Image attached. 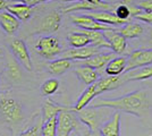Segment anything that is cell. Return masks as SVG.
<instances>
[{
	"mask_svg": "<svg viewBox=\"0 0 152 136\" xmlns=\"http://www.w3.org/2000/svg\"><path fill=\"white\" fill-rule=\"evenodd\" d=\"M92 107L95 108H110L116 111H123L125 113L142 117L145 113L150 103L144 91H135L125 94L123 97L114 99L95 97L92 102Z\"/></svg>",
	"mask_w": 152,
	"mask_h": 136,
	"instance_id": "6da1fadb",
	"label": "cell"
},
{
	"mask_svg": "<svg viewBox=\"0 0 152 136\" xmlns=\"http://www.w3.org/2000/svg\"><path fill=\"white\" fill-rule=\"evenodd\" d=\"M124 84H126V83L121 75V76H107V77L99 78L94 84L88 86L85 91L81 94V97H78L75 105L73 107L74 111L77 112V111L86 108L90 104V102H92L98 95H100L104 92H108V91L116 90Z\"/></svg>",
	"mask_w": 152,
	"mask_h": 136,
	"instance_id": "7a4b0ae2",
	"label": "cell"
},
{
	"mask_svg": "<svg viewBox=\"0 0 152 136\" xmlns=\"http://www.w3.org/2000/svg\"><path fill=\"white\" fill-rule=\"evenodd\" d=\"M110 108H95V107H86L82 110L77 111L76 115L80 118L81 123L86 126L90 130L99 132L101 127L111 118L114 113H111Z\"/></svg>",
	"mask_w": 152,
	"mask_h": 136,
	"instance_id": "3957f363",
	"label": "cell"
},
{
	"mask_svg": "<svg viewBox=\"0 0 152 136\" xmlns=\"http://www.w3.org/2000/svg\"><path fill=\"white\" fill-rule=\"evenodd\" d=\"M0 117L9 126H18L25 118L22 103L8 94L0 95Z\"/></svg>",
	"mask_w": 152,
	"mask_h": 136,
	"instance_id": "277c9868",
	"label": "cell"
},
{
	"mask_svg": "<svg viewBox=\"0 0 152 136\" xmlns=\"http://www.w3.org/2000/svg\"><path fill=\"white\" fill-rule=\"evenodd\" d=\"M83 126L74 108L64 110L58 115L57 136H69L73 130H80Z\"/></svg>",
	"mask_w": 152,
	"mask_h": 136,
	"instance_id": "5b68a950",
	"label": "cell"
},
{
	"mask_svg": "<svg viewBox=\"0 0 152 136\" xmlns=\"http://www.w3.org/2000/svg\"><path fill=\"white\" fill-rule=\"evenodd\" d=\"M35 50L45 59H53L63 53V48L59 39L53 35H45L40 38L35 45Z\"/></svg>",
	"mask_w": 152,
	"mask_h": 136,
	"instance_id": "8992f818",
	"label": "cell"
},
{
	"mask_svg": "<svg viewBox=\"0 0 152 136\" xmlns=\"http://www.w3.org/2000/svg\"><path fill=\"white\" fill-rule=\"evenodd\" d=\"M9 49H10V53L15 57V59L18 61L24 69H26L27 71H33L31 56H30L28 49L23 40L14 39L9 43Z\"/></svg>",
	"mask_w": 152,
	"mask_h": 136,
	"instance_id": "52a82bcc",
	"label": "cell"
},
{
	"mask_svg": "<svg viewBox=\"0 0 152 136\" xmlns=\"http://www.w3.org/2000/svg\"><path fill=\"white\" fill-rule=\"evenodd\" d=\"M117 7V2H106L102 1L101 4H90L88 1L83 0V1H78L75 2L73 5H70L69 7H66L61 9V13L68 14V13H74V12H99V10H106V12H115Z\"/></svg>",
	"mask_w": 152,
	"mask_h": 136,
	"instance_id": "ba28073f",
	"label": "cell"
},
{
	"mask_svg": "<svg viewBox=\"0 0 152 136\" xmlns=\"http://www.w3.org/2000/svg\"><path fill=\"white\" fill-rule=\"evenodd\" d=\"M152 65V49H142V50H135L133 51L127 59L126 71L132 69L145 67Z\"/></svg>",
	"mask_w": 152,
	"mask_h": 136,
	"instance_id": "9c48e42d",
	"label": "cell"
},
{
	"mask_svg": "<svg viewBox=\"0 0 152 136\" xmlns=\"http://www.w3.org/2000/svg\"><path fill=\"white\" fill-rule=\"evenodd\" d=\"M102 52V49L96 48L94 45H88L84 48H70L68 50L63 51L60 55V58L75 60V61H82L93 57L95 55H99Z\"/></svg>",
	"mask_w": 152,
	"mask_h": 136,
	"instance_id": "30bf717a",
	"label": "cell"
},
{
	"mask_svg": "<svg viewBox=\"0 0 152 136\" xmlns=\"http://www.w3.org/2000/svg\"><path fill=\"white\" fill-rule=\"evenodd\" d=\"M61 24V12L52 10L42 17L34 33H55Z\"/></svg>",
	"mask_w": 152,
	"mask_h": 136,
	"instance_id": "8fae6325",
	"label": "cell"
},
{
	"mask_svg": "<svg viewBox=\"0 0 152 136\" xmlns=\"http://www.w3.org/2000/svg\"><path fill=\"white\" fill-rule=\"evenodd\" d=\"M70 20L75 24L76 26L81 27V30H88V31H108V30H113L115 27L113 26L102 24L100 22L95 20L94 18L90 17L89 15H72Z\"/></svg>",
	"mask_w": 152,
	"mask_h": 136,
	"instance_id": "7c38bea8",
	"label": "cell"
},
{
	"mask_svg": "<svg viewBox=\"0 0 152 136\" xmlns=\"http://www.w3.org/2000/svg\"><path fill=\"white\" fill-rule=\"evenodd\" d=\"M104 36L107 38L108 42L110 44V49L116 55H121L126 51V40L119 32H117V28L108 30L103 32Z\"/></svg>",
	"mask_w": 152,
	"mask_h": 136,
	"instance_id": "4fadbf2b",
	"label": "cell"
},
{
	"mask_svg": "<svg viewBox=\"0 0 152 136\" xmlns=\"http://www.w3.org/2000/svg\"><path fill=\"white\" fill-rule=\"evenodd\" d=\"M4 75L7 81L10 83H17L22 79L23 71H22V66L18 61L15 59L14 56H7L6 67L4 71Z\"/></svg>",
	"mask_w": 152,
	"mask_h": 136,
	"instance_id": "5bb4252c",
	"label": "cell"
},
{
	"mask_svg": "<svg viewBox=\"0 0 152 136\" xmlns=\"http://www.w3.org/2000/svg\"><path fill=\"white\" fill-rule=\"evenodd\" d=\"M116 53L115 52H107V53H99V55H95L91 58L86 59V60H82V61H78L80 66H88L91 67L95 71H99L102 69L103 67L109 64V61H111L114 58H116Z\"/></svg>",
	"mask_w": 152,
	"mask_h": 136,
	"instance_id": "9a60e30c",
	"label": "cell"
},
{
	"mask_svg": "<svg viewBox=\"0 0 152 136\" xmlns=\"http://www.w3.org/2000/svg\"><path fill=\"white\" fill-rule=\"evenodd\" d=\"M86 15H89L90 17L94 18L95 20L100 22L102 24H106L109 26H124L127 24V20H123L121 18H118L116 16V14L114 12H106V10H99V12H89L86 13Z\"/></svg>",
	"mask_w": 152,
	"mask_h": 136,
	"instance_id": "2e32d148",
	"label": "cell"
},
{
	"mask_svg": "<svg viewBox=\"0 0 152 136\" xmlns=\"http://www.w3.org/2000/svg\"><path fill=\"white\" fill-rule=\"evenodd\" d=\"M20 26V20L6 9L0 12V27L7 35H14Z\"/></svg>",
	"mask_w": 152,
	"mask_h": 136,
	"instance_id": "e0dca14e",
	"label": "cell"
},
{
	"mask_svg": "<svg viewBox=\"0 0 152 136\" xmlns=\"http://www.w3.org/2000/svg\"><path fill=\"white\" fill-rule=\"evenodd\" d=\"M6 10L13 14L19 20L27 22L34 14V7L27 6V5L20 4V2H14V4H10L9 6H7Z\"/></svg>",
	"mask_w": 152,
	"mask_h": 136,
	"instance_id": "ac0fdd59",
	"label": "cell"
},
{
	"mask_svg": "<svg viewBox=\"0 0 152 136\" xmlns=\"http://www.w3.org/2000/svg\"><path fill=\"white\" fill-rule=\"evenodd\" d=\"M102 136H121V112L115 111L111 118L100 129Z\"/></svg>",
	"mask_w": 152,
	"mask_h": 136,
	"instance_id": "d6986e66",
	"label": "cell"
},
{
	"mask_svg": "<svg viewBox=\"0 0 152 136\" xmlns=\"http://www.w3.org/2000/svg\"><path fill=\"white\" fill-rule=\"evenodd\" d=\"M74 73L77 78L86 85H92L99 79V73L88 66H78L74 69Z\"/></svg>",
	"mask_w": 152,
	"mask_h": 136,
	"instance_id": "ffe728a7",
	"label": "cell"
},
{
	"mask_svg": "<svg viewBox=\"0 0 152 136\" xmlns=\"http://www.w3.org/2000/svg\"><path fill=\"white\" fill-rule=\"evenodd\" d=\"M121 76L124 78L125 83L132 82V81H145V79H150V78H152V65L126 71Z\"/></svg>",
	"mask_w": 152,
	"mask_h": 136,
	"instance_id": "44dd1931",
	"label": "cell"
},
{
	"mask_svg": "<svg viewBox=\"0 0 152 136\" xmlns=\"http://www.w3.org/2000/svg\"><path fill=\"white\" fill-rule=\"evenodd\" d=\"M128 57H116L106 66L104 71L107 76H121L126 71Z\"/></svg>",
	"mask_w": 152,
	"mask_h": 136,
	"instance_id": "7402d4cb",
	"label": "cell"
},
{
	"mask_svg": "<svg viewBox=\"0 0 152 136\" xmlns=\"http://www.w3.org/2000/svg\"><path fill=\"white\" fill-rule=\"evenodd\" d=\"M72 109L70 107H65V105H60L52 101H45L42 109H41V113H42V123H45L47 120H49L53 117H58V115L64 110H68Z\"/></svg>",
	"mask_w": 152,
	"mask_h": 136,
	"instance_id": "603a6c76",
	"label": "cell"
},
{
	"mask_svg": "<svg viewBox=\"0 0 152 136\" xmlns=\"http://www.w3.org/2000/svg\"><path fill=\"white\" fill-rule=\"evenodd\" d=\"M72 66H73L72 60L59 58V59H56V60L49 61V64L47 65V71H49L51 75L59 76V75H63L64 73H66Z\"/></svg>",
	"mask_w": 152,
	"mask_h": 136,
	"instance_id": "cb8c5ba5",
	"label": "cell"
},
{
	"mask_svg": "<svg viewBox=\"0 0 152 136\" xmlns=\"http://www.w3.org/2000/svg\"><path fill=\"white\" fill-rule=\"evenodd\" d=\"M117 32L121 33L125 39H136V38H140L143 34L144 28L139 23L128 22L127 24L121 26V28H117Z\"/></svg>",
	"mask_w": 152,
	"mask_h": 136,
	"instance_id": "d4e9b609",
	"label": "cell"
},
{
	"mask_svg": "<svg viewBox=\"0 0 152 136\" xmlns=\"http://www.w3.org/2000/svg\"><path fill=\"white\" fill-rule=\"evenodd\" d=\"M84 33L91 41V45H94L100 49H110V44L108 42L107 38L104 36L103 32L101 31H88V30H80Z\"/></svg>",
	"mask_w": 152,
	"mask_h": 136,
	"instance_id": "484cf974",
	"label": "cell"
},
{
	"mask_svg": "<svg viewBox=\"0 0 152 136\" xmlns=\"http://www.w3.org/2000/svg\"><path fill=\"white\" fill-rule=\"evenodd\" d=\"M67 41L72 48H84V47H88V45H91V41L90 39L82 33L80 30L78 31H75V32H72L68 34L67 36Z\"/></svg>",
	"mask_w": 152,
	"mask_h": 136,
	"instance_id": "4316f807",
	"label": "cell"
},
{
	"mask_svg": "<svg viewBox=\"0 0 152 136\" xmlns=\"http://www.w3.org/2000/svg\"><path fill=\"white\" fill-rule=\"evenodd\" d=\"M58 117H53L42 124L41 135L42 136H57Z\"/></svg>",
	"mask_w": 152,
	"mask_h": 136,
	"instance_id": "83f0119b",
	"label": "cell"
},
{
	"mask_svg": "<svg viewBox=\"0 0 152 136\" xmlns=\"http://www.w3.org/2000/svg\"><path fill=\"white\" fill-rule=\"evenodd\" d=\"M59 81L57 78H50L47 79L43 84L41 85V93L43 97H50L52 94H55L59 89Z\"/></svg>",
	"mask_w": 152,
	"mask_h": 136,
	"instance_id": "f1b7e54d",
	"label": "cell"
},
{
	"mask_svg": "<svg viewBox=\"0 0 152 136\" xmlns=\"http://www.w3.org/2000/svg\"><path fill=\"white\" fill-rule=\"evenodd\" d=\"M114 13L116 14V16H117L118 18H121V20H127V22H128V18L132 16L129 8H128L126 5H124L121 1H118V2H117V7H116Z\"/></svg>",
	"mask_w": 152,
	"mask_h": 136,
	"instance_id": "f546056e",
	"label": "cell"
},
{
	"mask_svg": "<svg viewBox=\"0 0 152 136\" xmlns=\"http://www.w3.org/2000/svg\"><path fill=\"white\" fill-rule=\"evenodd\" d=\"M134 18L141 20L143 23H145L148 25L152 26V13H149V12H142L141 14H137Z\"/></svg>",
	"mask_w": 152,
	"mask_h": 136,
	"instance_id": "4dcf8cb0",
	"label": "cell"
},
{
	"mask_svg": "<svg viewBox=\"0 0 152 136\" xmlns=\"http://www.w3.org/2000/svg\"><path fill=\"white\" fill-rule=\"evenodd\" d=\"M40 127L39 125H34V126H31L30 128H27L26 130L22 132L18 136H40L41 132H40Z\"/></svg>",
	"mask_w": 152,
	"mask_h": 136,
	"instance_id": "1f68e13d",
	"label": "cell"
},
{
	"mask_svg": "<svg viewBox=\"0 0 152 136\" xmlns=\"http://www.w3.org/2000/svg\"><path fill=\"white\" fill-rule=\"evenodd\" d=\"M78 132H80L78 136H102L100 130L99 132H93V130H90L86 126H83Z\"/></svg>",
	"mask_w": 152,
	"mask_h": 136,
	"instance_id": "d6a6232c",
	"label": "cell"
},
{
	"mask_svg": "<svg viewBox=\"0 0 152 136\" xmlns=\"http://www.w3.org/2000/svg\"><path fill=\"white\" fill-rule=\"evenodd\" d=\"M137 6L143 10V12H149L152 13V0H141Z\"/></svg>",
	"mask_w": 152,
	"mask_h": 136,
	"instance_id": "836d02e7",
	"label": "cell"
},
{
	"mask_svg": "<svg viewBox=\"0 0 152 136\" xmlns=\"http://www.w3.org/2000/svg\"><path fill=\"white\" fill-rule=\"evenodd\" d=\"M10 1L20 2V4H24V5H27V6L31 7H35L38 6L39 4H42V0H10Z\"/></svg>",
	"mask_w": 152,
	"mask_h": 136,
	"instance_id": "e575fe53",
	"label": "cell"
},
{
	"mask_svg": "<svg viewBox=\"0 0 152 136\" xmlns=\"http://www.w3.org/2000/svg\"><path fill=\"white\" fill-rule=\"evenodd\" d=\"M10 4H13L10 0H0V12L5 10L7 8V6H9Z\"/></svg>",
	"mask_w": 152,
	"mask_h": 136,
	"instance_id": "d590c367",
	"label": "cell"
},
{
	"mask_svg": "<svg viewBox=\"0 0 152 136\" xmlns=\"http://www.w3.org/2000/svg\"><path fill=\"white\" fill-rule=\"evenodd\" d=\"M85 1H88L90 4H94V5H98V4H101L102 0H85Z\"/></svg>",
	"mask_w": 152,
	"mask_h": 136,
	"instance_id": "8d00e7d4",
	"label": "cell"
},
{
	"mask_svg": "<svg viewBox=\"0 0 152 136\" xmlns=\"http://www.w3.org/2000/svg\"><path fill=\"white\" fill-rule=\"evenodd\" d=\"M149 40H150V42H151L152 44V26L149 28Z\"/></svg>",
	"mask_w": 152,
	"mask_h": 136,
	"instance_id": "74e56055",
	"label": "cell"
},
{
	"mask_svg": "<svg viewBox=\"0 0 152 136\" xmlns=\"http://www.w3.org/2000/svg\"><path fill=\"white\" fill-rule=\"evenodd\" d=\"M60 1H65V2H78V1H83V0H60Z\"/></svg>",
	"mask_w": 152,
	"mask_h": 136,
	"instance_id": "f35d334b",
	"label": "cell"
},
{
	"mask_svg": "<svg viewBox=\"0 0 152 136\" xmlns=\"http://www.w3.org/2000/svg\"><path fill=\"white\" fill-rule=\"evenodd\" d=\"M4 56H5V52H4V49H2V48H0V59L2 58Z\"/></svg>",
	"mask_w": 152,
	"mask_h": 136,
	"instance_id": "ab89813d",
	"label": "cell"
},
{
	"mask_svg": "<svg viewBox=\"0 0 152 136\" xmlns=\"http://www.w3.org/2000/svg\"><path fill=\"white\" fill-rule=\"evenodd\" d=\"M45 1H50V0H42V2H45Z\"/></svg>",
	"mask_w": 152,
	"mask_h": 136,
	"instance_id": "60d3db41",
	"label": "cell"
}]
</instances>
